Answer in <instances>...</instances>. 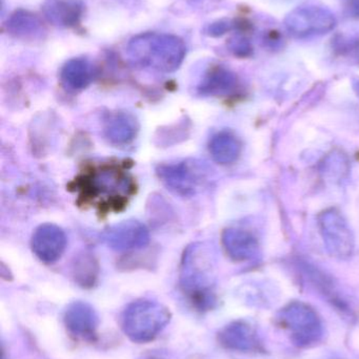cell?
I'll list each match as a JSON object with an SVG mask.
<instances>
[{"label": "cell", "instance_id": "cell-1", "mask_svg": "<svg viewBox=\"0 0 359 359\" xmlns=\"http://www.w3.org/2000/svg\"><path fill=\"white\" fill-rule=\"evenodd\" d=\"M128 53L130 58L141 67L172 73L181 67L187 48L185 42L177 36L147 33L131 40Z\"/></svg>", "mask_w": 359, "mask_h": 359}, {"label": "cell", "instance_id": "cell-2", "mask_svg": "<svg viewBox=\"0 0 359 359\" xmlns=\"http://www.w3.org/2000/svg\"><path fill=\"white\" fill-rule=\"evenodd\" d=\"M82 194L90 200H101L120 206L134 191L132 177L117 164H103L92 168L80 179Z\"/></svg>", "mask_w": 359, "mask_h": 359}, {"label": "cell", "instance_id": "cell-3", "mask_svg": "<svg viewBox=\"0 0 359 359\" xmlns=\"http://www.w3.org/2000/svg\"><path fill=\"white\" fill-rule=\"evenodd\" d=\"M170 320V311L162 304L141 299L133 302L124 310L122 330L134 343H148L158 337Z\"/></svg>", "mask_w": 359, "mask_h": 359}, {"label": "cell", "instance_id": "cell-4", "mask_svg": "<svg viewBox=\"0 0 359 359\" xmlns=\"http://www.w3.org/2000/svg\"><path fill=\"white\" fill-rule=\"evenodd\" d=\"M276 320L289 333L291 341L296 347H314L324 337L322 318L311 306L303 302H292L285 306L278 312Z\"/></svg>", "mask_w": 359, "mask_h": 359}, {"label": "cell", "instance_id": "cell-5", "mask_svg": "<svg viewBox=\"0 0 359 359\" xmlns=\"http://www.w3.org/2000/svg\"><path fill=\"white\" fill-rule=\"evenodd\" d=\"M335 15L320 4H306L297 6L285 18L287 31L296 38L324 35L337 27Z\"/></svg>", "mask_w": 359, "mask_h": 359}, {"label": "cell", "instance_id": "cell-6", "mask_svg": "<svg viewBox=\"0 0 359 359\" xmlns=\"http://www.w3.org/2000/svg\"><path fill=\"white\" fill-rule=\"evenodd\" d=\"M318 223L331 257L339 259H350L355 249V240L344 215L337 209H327L318 215Z\"/></svg>", "mask_w": 359, "mask_h": 359}, {"label": "cell", "instance_id": "cell-7", "mask_svg": "<svg viewBox=\"0 0 359 359\" xmlns=\"http://www.w3.org/2000/svg\"><path fill=\"white\" fill-rule=\"evenodd\" d=\"M156 174L171 191L185 198L195 196L206 182V170L196 160L160 164Z\"/></svg>", "mask_w": 359, "mask_h": 359}, {"label": "cell", "instance_id": "cell-8", "mask_svg": "<svg viewBox=\"0 0 359 359\" xmlns=\"http://www.w3.org/2000/svg\"><path fill=\"white\" fill-rule=\"evenodd\" d=\"M100 240L109 248L119 252L139 250L150 243L147 226L136 219H128L114 224L100 234Z\"/></svg>", "mask_w": 359, "mask_h": 359}, {"label": "cell", "instance_id": "cell-9", "mask_svg": "<svg viewBox=\"0 0 359 359\" xmlns=\"http://www.w3.org/2000/svg\"><path fill=\"white\" fill-rule=\"evenodd\" d=\"M65 231L55 224L46 223L36 228L32 236L31 247L34 255L46 264L60 259L67 247Z\"/></svg>", "mask_w": 359, "mask_h": 359}, {"label": "cell", "instance_id": "cell-10", "mask_svg": "<svg viewBox=\"0 0 359 359\" xmlns=\"http://www.w3.org/2000/svg\"><path fill=\"white\" fill-rule=\"evenodd\" d=\"M65 324L72 337L92 341L98 328V316L89 304L75 302L65 312Z\"/></svg>", "mask_w": 359, "mask_h": 359}, {"label": "cell", "instance_id": "cell-11", "mask_svg": "<svg viewBox=\"0 0 359 359\" xmlns=\"http://www.w3.org/2000/svg\"><path fill=\"white\" fill-rule=\"evenodd\" d=\"M218 341L232 351L249 353L263 350L256 329L246 320H236L226 326L218 334Z\"/></svg>", "mask_w": 359, "mask_h": 359}, {"label": "cell", "instance_id": "cell-12", "mask_svg": "<svg viewBox=\"0 0 359 359\" xmlns=\"http://www.w3.org/2000/svg\"><path fill=\"white\" fill-rule=\"evenodd\" d=\"M138 130V120L129 111H112L103 120V134L114 145L130 144L136 138Z\"/></svg>", "mask_w": 359, "mask_h": 359}, {"label": "cell", "instance_id": "cell-13", "mask_svg": "<svg viewBox=\"0 0 359 359\" xmlns=\"http://www.w3.org/2000/svg\"><path fill=\"white\" fill-rule=\"evenodd\" d=\"M223 246L227 255L235 262H247L259 255L256 238L246 230L229 228L223 232Z\"/></svg>", "mask_w": 359, "mask_h": 359}, {"label": "cell", "instance_id": "cell-14", "mask_svg": "<svg viewBox=\"0 0 359 359\" xmlns=\"http://www.w3.org/2000/svg\"><path fill=\"white\" fill-rule=\"evenodd\" d=\"M237 77L233 72L216 65L209 69L198 86L197 90L202 96H228L237 88Z\"/></svg>", "mask_w": 359, "mask_h": 359}, {"label": "cell", "instance_id": "cell-15", "mask_svg": "<svg viewBox=\"0 0 359 359\" xmlns=\"http://www.w3.org/2000/svg\"><path fill=\"white\" fill-rule=\"evenodd\" d=\"M209 151L216 163L229 165L237 161L242 153V143L235 135L228 130L217 133L209 142Z\"/></svg>", "mask_w": 359, "mask_h": 359}, {"label": "cell", "instance_id": "cell-16", "mask_svg": "<svg viewBox=\"0 0 359 359\" xmlns=\"http://www.w3.org/2000/svg\"><path fill=\"white\" fill-rule=\"evenodd\" d=\"M60 78L65 88L77 92L90 86L94 78V69L86 59L73 58L63 65Z\"/></svg>", "mask_w": 359, "mask_h": 359}, {"label": "cell", "instance_id": "cell-17", "mask_svg": "<svg viewBox=\"0 0 359 359\" xmlns=\"http://www.w3.org/2000/svg\"><path fill=\"white\" fill-rule=\"evenodd\" d=\"M84 8L81 0H48L44 11L52 22L65 27H74L79 22Z\"/></svg>", "mask_w": 359, "mask_h": 359}, {"label": "cell", "instance_id": "cell-18", "mask_svg": "<svg viewBox=\"0 0 359 359\" xmlns=\"http://www.w3.org/2000/svg\"><path fill=\"white\" fill-rule=\"evenodd\" d=\"M8 31L18 38H35L41 33L42 23L36 15L25 10H18L8 19Z\"/></svg>", "mask_w": 359, "mask_h": 359}, {"label": "cell", "instance_id": "cell-19", "mask_svg": "<svg viewBox=\"0 0 359 359\" xmlns=\"http://www.w3.org/2000/svg\"><path fill=\"white\" fill-rule=\"evenodd\" d=\"M74 280L84 288H92L98 278L99 266L94 255L82 253L74 259L72 265Z\"/></svg>", "mask_w": 359, "mask_h": 359}, {"label": "cell", "instance_id": "cell-20", "mask_svg": "<svg viewBox=\"0 0 359 359\" xmlns=\"http://www.w3.org/2000/svg\"><path fill=\"white\" fill-rule=\"evenodd\" d=\"M307 274L311 278V282L313 283L314 286L324 294V297L334 306L339 311H343L344 313L350 312L349 306L346 303L345 299L339 294L337 288L332 280L322 273L320 270L314 267H307Z\"/></svg>", "mask_w": 359, "mask_h": 359}, {"label": "cell", "instance_id": "cell-21", "mask_svg": "<svg viewBox=\"0 0 359 359\" xmlns=\"http://www.w3.org/2000/svg\"><path fill=\"white\" fill-rule=\"evenodd\" d=\"M322 172L330 181L339 182L347 177L349 172V161L341 151H333L322 163Z\"/></svg>", "mask_w": 359, "mask_h": 359}, {"label": "cell", "instance_id": "cell-22", "mask_svg": "<svg viewBox=\"0 0 359 359\" xmlns=\"http://www.w3.org/2000/svg\"><path fill=\"white\" fill-rule=\"evenodd\" d=\"M228 48L238 58H249L253 55V46L250 40L244 36H236L228 42Z\"/></svg>", "mask_w": 359, "mask_h": 359}, {"label": "cell", "instance_id": "cell-23", "mask_svg": "<svg viewBox=\"0 0 359 359\" xmlns=\"http://www.w3.org/2000/svg\"><path fill=\"white\" fill-rule=\"evenodd\" d=\"M333 41L335 52L341 56L355 54L359 57V37L355 39H347L344 36H337Z\"/></svg>", "mask_w": 359, "mask_h": 359}, {"label": "cell", "instance_id": "cell-24", "mask_svg": "<svg viewBox=\"0 0 359 359\" xmlns=\"http://www.w3.org/2000/svg\"><path fill=\"white\" fill-rule=\"evenodd\" d=\"M232 27H233V22L228 20V19H221V20L209 25L208 29H207V34L211 37H221V36L228 33L232 29Z\"/></svg>", "mask_w": 359, "mask_h": 359}, {"label": "cell", "instance_id": "cell-25", "mask_svg": "<svg viewBox=\"0 0 359 359\" xmlns=\"http://www.w3.org/2000/svg\"><path fill=\"white\" fill-rule=\"evenodd\" d=\"M265 41L269 48L276 50V48H282L284 39H282L280 32L272 29V31L268 32L267 35L265 36Z\"/></svg>", "mask_w": 359, "mask_h": 359}, {"label": "cell", "instance_id": "cell-26", "mask_svg": "<svg viewBox=\"0 0 359 359\" xmlns=\"http://www.w3.org/2000/svg\"><path fill=\"white\" fill-rule=\"evenodd\" d=\"M352 8H353L354 14L359 17V0H353V2H352Z\"/></svg>", "mask_w": 359, "mask_h": 359}, {"label": "cell", "instance_id": "cell-27", "mask_svg": "<svg viewBox=\"0 0 359 359\" xmlns=\"http://www.w3.org/2000/svg\"><path fill=\"white\" fill-rule=\"evenodd\" d=\"M145 359H164V358H159V356L151 355V356H148V358H145Z\"/></svg>", "mask_w": 359, "mask_h": 359}, {"label": "cell", "instance_id": "cell-28", "mask_svg": "<svg viewBox=\"0 0 359 359\" xmlns=\"http://www.w3.org/2000/svg\"><path fill=\"white\" fill-rule=\"evenodd\" d=\"M358 90H359V88H358Z\"/></svg>", "mask_w": 359, "mask_h": 359}]
</instances>
